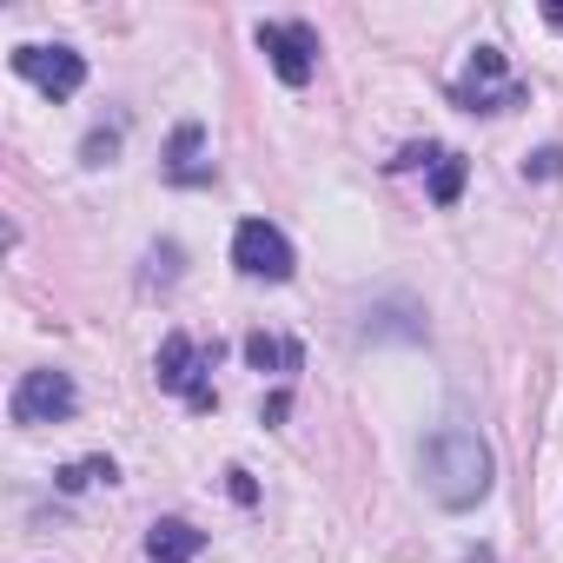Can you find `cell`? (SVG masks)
<instances>
[{"label":"cell","mask_w":563,"mask_h":563,"mask_svg":"<svg viewBox=\"0 0 563 563\" xmlns=\"http://www.w3.org/2000/svg\"><path fill=\"white\" fill-rule=\"evenodd\" d=\"M490 477H497V457L477 431L464 424H444L431 444H424V490L444 504V510H471L490 497Z\"/></svg>","instance_id":"1"},{"label":"cell","mask_w":563,"mask_h":563,"mask_svg":"<svg viewBox=\"0 0 563 563\" xmlns=\"http://www.w3.org/2000/svg\"><path fill=\"white\" fill-rule=\"evenodd\" d=\"M212 358H219V345L206 352V345H192L186 332H166L159 365H153V372H159V391H179L192 411H212V405H219V391H212V378H206Z\"/></svg>","instance_id":"2"},{"label":"cell","mask_w":563,"mask_h":563,"mask_svg":"<svg viewBox=\"0 0 563 563\" xmlns=\"http://www.w3.org/2000/svg\"><path fill=\"white\" fill-rule=\"evenodd\" d=\"M232 265H239L245 278H265V286H286L299 258H292L286 232H278L272 219H239V232H232Z\"/></svg>","instance_id":"3"},{"label":"cell","mask_w":563,"mask_h":563,"mask_svg":"<svg viewBox=\"0 0 563 563\" xmlns=\"http://www.w3.org/2000/svg\"><path fill=\"white\" fill-rule=\"evenodd\" d=\"M451 93H457L464 113H504V107H523V100H530V87L504 74V54H497V47H477V54H471V74H464Z\"/></svg>","instance_id":"4"},{"label":"cell","mask_w":563,"mask_h":563,"mask_svg":"<svg viewBox=\"0 0 563 563\" xmlns=\"http://www.w3.org/2000/svg\"><path fill=\"white\" fill-rule=\"evenodd\" d=\"M8 411H14V424H67V418L80 411V391H74L67 372L47 365V372H27V378L14 385Z\"/></svg>","instance_id":"5"},{"label":"cell","mask_w":563,"mask_h":563,"mask_svg":"<svg viewBox=\"0 0 563 563\" xmlns=\"http://www.w3.org/2000/svg\"><path fill=\"white\" fill-rule=\"evenodd\" d=\"M258 54L272 60V74L286 87H306L319 74V34L306 21H265L258 27Z\"/></svg>","instance_id":"6"},{"label":"cell","mask_w":563,"mask_h":563,"mask_svg":"<svg viewBox=\"0 0 563 563\" xmlns=\"http://www.w3.org/2000/svg\"><path fill=\"white\" fill-rule=\"evenodd\" d=\"M14 74L21 80H34L47 100H74L80 87H87V60L74 54V47H14Z\"/></svg>","instance_id":"7"},{"label":"cell","mask_w":563,"mask_h":563,"mask_svg":"<svg viewBox=\"0 0 563 563\" xmlns=\"http://www.w3.org/2000/svg\"><path fill=\"white\" fill-rule=\"evenodd\" d=\"M199 146H206V133L192 120L173 126V146H166V179L173 186H212V159H199Z\"/></svg>","instance_id":"8"},{"label":"cell","mask_w":563,"mask_h":563,"mask_svg":"<svg viewBox=\"0 0 563 563\" xmlns=\"http://www.w3.org/2000/svg\"><path fill=\"white\" fill-rule=\"evenodd\" d=\"M199 550H206V530H192L186 517H159L146 530V556L153 563H199Z\"/></svg>","instance_id":"9"},{"label":"cell","mask_w":563,"mask_h":563,"mask_svg":"<svg viewBox=\"0 0 563 563\" xmlns=\"http://www.w3.org/2000/svg\"><path fill=\"white\" fill-rule=\"evenodd\" d=\"M245 358H252L258 372H299V365H306V352H299L292 339H272V332H252V339H245Z\"/></svg>","instance_id":"10"},{"label":"cell","mask_w":563,"mask_h":563,"mask_svg":"<svg viewBox=\"0 0 563 563\" xmlns=\"http://www.w3.org/2000/svg\"><path fill=\"white\" fill-rule=\"evenodd\" d=\"M457 192H464V153H438L431 159V199L457 206Z\"/></svg>","instance_id":"11"},{"label":"cell","mask_w":563,"mask_h":563,"mask_svg":"<svg viewBox=\"0 0 563 563\" xmlns=\"http://www.w3.org/2000/svg\"><path fill=\"white\" fill-rule=\"evenodd\" d=\"M113 146H120V133H93V140H87V166H107Z\"/></svg>","instance_id":"12"},{"label":"cell","mask_w":563,"mask_h":563,"mask_svg":"<svg viewBox=\"0 0 563 563\" xmlns=\"http://www.w3.org/2000/svg\"><path fill=\"white\" fill-rule=\"evenodd\" d=\"M523 173H537V179H556V173H563V153H556V146H543V153H537Z\"/></svg>","instance_id":"13"},{"label":"cell","mask_w":563,"mask_h":563,"mask_svg":"<svg viewBox=\"0 0 563 563\" xmlns=\"http://www.w3.org/2000/svg\"><path fill=\"white\" fill-rule=\"evenodd\" d=\"M225 477H232V484H225V490H232V497H239V504H258V484H252V477H245V471H239V464H232V471H225Z\"/></svg>","instance_id":"14"},{"label":"cell","mask_w":563,"mask_h":563,"mask_svg":"<svg viewBox=\"0 0 563 563\" xmlns=\"http://www.w3.org/2000/svg\"><path fill=\"white\" fill-rule=\"evenodd\" d=\"M543 21H550V27L563 34V0H543Z\"/></svg>","instance_id":"15"}]
</instances>
